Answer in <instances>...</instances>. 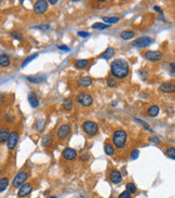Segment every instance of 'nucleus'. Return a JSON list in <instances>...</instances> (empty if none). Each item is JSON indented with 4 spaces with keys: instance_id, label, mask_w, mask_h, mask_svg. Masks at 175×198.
Returning <instances> with one entry per match:
<instances>
[{
    "instance_id": "f257e3e1",
    "label": "nucleus",
    "mask_w": 175,
    "mask_h": 198,
    "mask_svg": "<svg viewBox=\"0 0 175 198\" xmlns=\"http://www.w3.org/2000/svg\"><path fill=\"white\" fill-rule=\"evenodd\" d=\"M110 72L113 77L118 79H123L129 75V64L125 60L117 59L111 63Z\"/></svg>"
},
{
    "instance_id": "f03ea898",
    "label": "nucleus",
    "mask_w": 175,
    "mask_h": 198,
    "mask_svg": "<svg viewBox=\"0 0 175 198\" xmlns=\"http://www.w3.org/2000/svg\"><path fill=\"white\" fill-rule=\"evenodd\" d=\"M113 142L116 147L118 148L124 147V145H125L126 143V132L124 131V130H117V131L113 133Z\"/></svg>"
},
{
    "instance_id": "7ed1b4c3",
    "label": "nucleus",
    "mask_w": 175,
    "mask_h": 198,
    "mask_svg": "<svg viewBox=\"0 0 175 198\" xmlns=\"http://www.w3.org/2000/svg\"><path fill=\"white\" fill-rule=\"evenodd\" d=\"M82 129L86 132V134L89 135H96L98 132V126L96 125V122L91 120H86L82 123Z\"/></svg>"
},
{
    "instance_id": "20e7f679",
    "label": "nucleus",
    "mask_w": 175,
    "mask_h": 198,
    "mask_svg": "<svg viewBox=\"0 0 175 198\" xmlns=\"http://www.w3.org/2000/svg\"><path fill=\"white\" fill-rule=\"evenodd\" d=\"M76 100H77V102L80 104V105L86 106V107L91 106L92 103H93V99H92V97L89 94V93H86V92L79 93V94L77 95V97H76Z\"/></svg>"
},
{
    "instance_id": "39448f33",
    "label": "nucleus",
    "mask_w": 175,
    "mask_h": 198,
    "mask_svg": "<svg viewBox=\"0 0 175 198\" xmlns=\"http://www.w3.org/2000/svg\"><path fill=\"white\" fill-rule=\"evenodd\" d=\"M27 178H28V174H27L26 171H20L14 176L12 184H13V186L16 187V188H20V187H22L23 185L25 184V181L27 180Z\"/></svg>"
},
{
    "instance_id": "423d86ee",
    "label": "nucleus",
    "mask_w": 175,
    "mask_h": 198,
    "mask_svg": "<svg viewBox=\"0 0 175 198\" xmlns=\"http://www.w3.org/2000/svg\"><path fill=\"white\" fill-rule=\"evenodd\" d=\"M48 5L49 2L46 1V0H39L37 2L35 3L34 6V12L36 14H43L48 9Z\"/></svg>"
},
{
    "instance_id": "0eeeda50",
    "label": "nucleus",
    "mask_w": 175,
    "mask_h": 198,
    "mask_svg": "<svg viewBox=\"0 0 175 198\" xmlns=\"http://www.w3.org/2000/svg\"><path fill=\"white\" fill-rule=\"evenodd\" d=\"M153 43V39L150 37H140L133 41V46L137 48H146Z\"/></svg>"
},
{
    "instance_id": "6e6552de",
    "label": "nucleus",
    "mask_w": 175,
    "mask_h": 198,
    "mask_svg": "<svg viewBox=\"0 0 175 198\" xmlns=\"http://www.w3.org/2000/svg\"><path fill=\"white\" fill-rule=\"evenodd\" d=\"M70 131H71L70 126L69 125H62L60 128H58V133H56V134H58V138L60 140H65L69 134H70Z\"/></svg>"
},
{
    "instance_id": "1a4fd4ad",
    "label": "nucleus",
    "mask_w": 175,
    "mask_h": 198,
    "mask_svg": "<svg viewBox=\"0 0 175 198\" xmlns=\"http://www.w3.org/2000/svg\"><path fill=\"white\" fill-rule=\"evenodd\" d=\"M145 57H146L148 61H151V62H158L162 59V53L160 51H146L145 52Z\"/></svg>"
},
{
    "instance_id": "9d476101",
    "label": "nucleus",
    "mask_w": 175,
    "mask_h": 198,
    "mask_svg": "<svg viewBox=\"0 0 175 198\" xmlns=\"http://www.w3.org/2000/svg\"><path fill=\"white\" fill-rule=\"evenodd\" d=\"M31 192H33V185H31L30 183H25L22 187H20V188H18V196L20 198L26 197V196H28Z\"/></svg>"
},
{
    "instance_id": "9b49d317",
    "label": "nucleus",
    "mask_w": 175,
    "mask_h": 198,
    "mask_svg": "<svg viewBox=\"0 0 175 198\" xmlns=\"http://www.w3.org/2000/svg\"><path fill=\"white\" fill-rule=\"evenodd\" d=\"M18 142V133L16 131H13L10 133L9 135V139H8V142H7V145L10 150H13L14 147L16 146Z\"/></svg>"
},
{
    "instance_id": "f8f14e48",
    "label": "nucleus",
    "mask_w": 175,
    "mask_h": 198,
    "mask_svg": "<svg viewBox=\"0 0 175 198\" xmlns=\"http://www.w3.org/2000/svg\"><path fill=\"white\" fill-rule=\"evenodd\" d=\"M62 155H63V157L66 159V160H74V159L77 157V152H76L74 148L67 147V148H65V150L63 151Z\"/></svg>"
},
{
    "instance_id": "ddd939ff",
    "label": "nucleus",
    "mask_w": 175,
    "mask_h": 198,
    "mask_svg": "<svg viewBox=\"0 0 175 198\" xmlns=\"http://www.w3.org/2000/svg\"><path fill=\"white\" fill-rule=\"evenodd\" d=\"M160 91L164 93H174L175 92V85L172 82H163L160 85Z\"/></svg>"
},
{
    "instance_id": "4468645a",
    "label": "nucleus",
    "mask_w": 175,
    "mask_h": 198,
    "mask_svg": "<svg viewBox=\"0 0 175 198\" xmlns=\"http://www.w3.org/2000/svg\"><path fill=\"white\" fill-rule=\"evenodd\" d=\"M78 86L82 87V88H86V87H90L92 85V78L89 76H83V77H79L77 80Z\"/></svg>"
},
{
    "instance_id": "2eb2a0df",
    "label": "nucleus",
    "mask_w": 175,
    "mask_h": 198,
    "mask_svg": "<svg viewBox=\"0 0 175 198\" xmlns=\"http://www.w3.org/2000/svg\"><path fill=\"white\" fill-rule=\"evenodd\" d=\"M109 178H110L111 182L115 183V184H118V183H120L122 181V175L118 170H113V171L110 172Z\"/></svg>"
},
{
    "instance_id": "dca6fc26",
    "label": "nucleus",
    "mask_w": 175,
    "mask_h": 198,
    "mask_svg": "<svg viewBox=\"0 0 175 198\" xmlns=\"http://www.w3.org/2000/svg\"><path fill=\"white\" fill-rule=\"evenodd\" d=\"M47 79L45 75H36V76H28L27 77V80L31 84H40V82L45 81Z\"/></svg>"
},
{
    "instance_id": "f3484780",
    "label": "nucleus",
    "mask_w": 175,
    "mask_h": 198,
    "mask_svg": "<svg viewBox=\"0 0 175 198\" xmlns=\"http://www.w3.org/2000/svg\"><path fill=\"white\" fill-rule=\"evenodd\" d=\"M113 55H115V49L111 48V47H109V48H107L106 50H105L104 52L100 55V57H101V59L109 60L110 57H113Z\"/></svg>"
},
{
    "instance_id": "a211bd4d",
    "label": "nucleus",
    "mask_w": 175,
    "mask_h": 198,
    "mask_svg": "<svg viewBox=\"0 0 175 198\" xmlns=\"http://www.w3.org/2000/svg\"><path fill=\"white\" fill-rule=\"evenodd\" d=\"M9 129L8 128H1V131H0V141L1 143H6L8 142V139H9Z\"/></svg>"
},
{
    "instance_id": "6ab92c4d",
    "label": "nucleus",
    "mask_w": 175,
    "mask_h": 198,
    "mask_svg": "<svg viewBox=\"0 0 175 198\" xmlns=\"http://www.w3.org/2000/svg\"><path fill=\"white\" fill-rule=\"evenodd\" d=\"M28 102L33 108L38 107V105H39V101H38V97H37V95H36V93L31 92L30 94L28 95Z\"/></svg>"
},
{
    "instance_id": "aec40b11",
    "label": "nucleus",
    "mask_w": 175,
    "mask_h": 198,
    "mask_svg": "<svg viewBox=\"0 0 175 198\" xmlns=\"http://www.w3.org/2000/svg\"><path fill=\"white\" fill-rule=\"evenodd\" d=\"M75 65L77 68L83 69V68H86V67H88L89 61H88V60H77V61L75 62Z\"/></svg>"
},
{
    "instance_id": "412c9836",
    "label": "nucleus",
    "mask_w": 175,
    "mask_h": 198,
    "mask_svg": "<svg viewBox=\"0 0 175 198\" xmlns=\"http://www.w3.org/2000/svg\"><path fill=\"white\" fill-rule=\"evenodd\" d=\"M147 114L150 117L158 116V114H159V107H158L157 105H151L150 107L148 108V110H147Z\"/></svg>"
},
{
    "instance_id": "4be33fe9",
    "label": "nucleus",
    "mask_w": 175,
    "mask_h": 198,
    "mask_svg": "<svg viewBox=\"0 0 175 198\" xmlns=\"http://www.w3.org/2000/svg\"><path fill=\"white\" fill-rule=\"evenodd\" d=\"M134 35H135V34H134L133 31H122V33L120 34V37H121L123 40H130V39H132V38H134Z\"/></svg>"
},
{
    "instance_id": "5701e85b",
    "label": "nucleus",
    "mask_w": 175,
    "mask_h": 198,
    "mask_svg": "<svg viewBox=\"0 0 175 198\" xmlns=\"http://www.w3.org/2000/svg\"><path fill=\"white\" fill-rule=\"evenodd\" d=\"M63 107L66 112H69V110L73 109V100L70 97H67V99L64 100V103H63Z\"/></svg>"
},
{
    "instance_id": "b1692460",
    "label": "nucleus",
    "mask_w": 175,
    "mask_h": 198,
    "mask_svg": "<svg viewBox=\"0 0 175 198\" xmlns=\"http://www.w3.org/2000/svg\"><path fill=\"white\" fill-rule=\"evenodd\" d=\"M0 64H1V66H2V67H5V66H9V64H10L9 56H8V55H6V54L0 55Z\"/></svg>"
},
{
    "instance_id": "393cba45",
    "label": "nucleus",
    "mask_w": 175,
    "mask_h": 198,
    "mask_svg": "<svg viewBox=\"0 0 175 198\" xmlns=\"http://www.w3.org/2000/svg\"><path fill=\"white\" fill-rule=\"evenodd\" d=\"M103 21H104L106 24L110 25V24H115V23H118L120 21L119 18H116V16H111V18H103Z\"/></svg>"
},
{
    "instance_id": "a878e982",
    "label": "nucleus",
    "mask_w": 175,
    "mask_h": 198,
    "mask_svg": "<svg viewBox=\"0 0 175 198\" xmlns=\"http://www.w3.org/2000/svg\"><path fill=\"white\" fill-rule=\"evenodd\" d=\"M104 151L106 153V155H108V156H113V153H115V148H113V146L111 144H105Z\"/></svg>"
},
{
    "instance_id": "bb28decb",
    "label": "nucleus",
    "mask_w": 175,
    "mask_h": 198,
    "mask_svg": "<svg viewBox=\"0 0 175 198\" xmlns=\"http://www.w3.org/2000/svg\"><path fill=\"white\" fill-rule=\"evenodd\" d=\"M9 185V179L8 178H2L1 181H0V191L1 192H5L6 188L8 187Z\"/></svg>"
},
{
    "instance_id": "cd10ccee",
    "label": "nucleus",
    "mask_w": 175,
    "mask_h": 198,
    "mask_svg": "<svg viewBox=\"0 0 175 198\" xmlns=\"http://www.w3.org/2000/svg\"><path fill=\"white\" fill-rule=\"evenodd\" d=\"M51 143H52V137H51V134H47L46 135L43 139H42V145L43 146H49V145H51Z\"/></svg>"
},
{
    "instance_id": "c85d7f7f",
    "label": "nucleus",
    "mask_w": 175,
    "mask_h": 198,
    "mask_svg": "<svg viewBox=\"0 0 175 198\" xmlns=\"http://www.w3.org/2000/svg\"><path fill=\"white\" fill-rule=\"evenodd\" d=\"M109 26H110V25H108V24H103V23H94V24L92 25V28H93V29H106V28H108Z\"/></svg>"
},
{
    "instance_id": "c756f323",
    "label": "nucleus",
    "mask_w": 175,
    "mask_h": 198,
    "mask_svg": "<svg viewBox=\"0 0 175 198\" xmlns=\"http://www.w3.org/2000/svg\"><path fill=\"white\" fill-rule=\"evenodd\" d=\"M136 186H135V184H133V183H128L126 184V191L128 192H130L131 194H134L136 192Z\"/></svg>"
},
{
    "instance_id": "7c9ffc66",
    "label": "nucleus",
    "mask_w": 175,
    "mask_h": 198,
    "mask_svg": "<svg viewBox=\"0 0 175 198\" xmlns=\"http://www.w3.org/2000/svg\"><path fill=\"white\" fill-rule=\"evenodd\" d=\"M166 155H168L170 158L175 159V147H169L166 150Z\"/></svg>"
},
{
    "instance_id": "2f4dec72",
    "label": "nucleus",
    "mask_w": 175,
    "mask_h": 198,
    "mask_svg": "<svg viewBox=\"0 0 175 198\" xmlns=\"http://www.w3.org/2000/svg\"><path fill=\"white\" fill-rule=\"evenodd\" d=\"M37 56H38V54H37V53H36V54H34V55H31V56L27 57V59H26V60H25V61H24V62H23V63H22V67H25V66H26V65H27V64H28V63H29V62H31V61H33V60H35V59H36V57H37Z\"/></svg>"
},
{
    "instance_id": "473e14b6",
    "label": "nucleus",
    "mask_w": 175,
    "mask_h": 198,
    "mask_svg": "<svg viewBox=\"0 0 175 198\" xmlns=\"http://www.w3.org/2000/svg\"><path fill=\"white\" fill-rule=\"evenodd\" d=\"M119 198H131V193L130 192H128L125 189L124 192H122L121 194L119 195Z\"/></svg>"
},
{
    "instance_id": "72a5a7b5",
    "label": "nucleus",
    "mask_w": 175,
    "mask_h": 198,
    "mask_svg": "<svg viewBox=\"0 0 175 198\" xmlns=\"http://www.w3.org/2000/svg\"><path fill=\"white\" fill-rule=\"evenodd\" d=\"M43 123H45V119H40L37 121V129L38 130H42L43 129Z\"/></svg>"
},
{
    "instance_id": "f704fd0d",
    "label": "nucleus",
    "mask_w": 175,
    "mask_h": 198,
    "mask_svg": "<svg viewBox=\"0 0 175 198\" xmlns=\"http://www.w3.org/2000/svg\"><path fill=\"white\" fill-rule=\"evenodd\" d=\"M138 155H140V151L134 150L133 152H132V154H131V158H132V159H137Z\"/></svg>"
},
{
    "instance_id": "c9c22d12",
    "label": "nucleus",
    "mask_w": 175,
    "mask_h": 198,
    "mask_svg": "<svg viewBox=\"0 0 175 198\" xmlns=\"http://www.w3.org/2000/svg\"><path fill=\"white\" fill-rule=\"evenodd\" d=\"M107 85H108V87H115L116 86L115 79H113V78H109V79H107Z\"/></svg>"
},
{
    "instance_id": "e433bc0d",
    "label": "nucleus",
    "mask_w": 175,
    "mask_h": 198,
    "mask_svg": "<svg viewBox=\"0 0 175 198\" xmlns=\"http://www.w3.org/2000/svg\"><path fill=\"white\" fill-rule=\"evenodd\" d=\"M80 159H81L82 161H86L88 159H90V154H88V153H86V154L81 155L80 156Z\"/></svg>"
},
{
    "instance_id": "4c0bfd02",
    "label": "nucleus",
    "mask_w": 175,
    "mask_h": 198,
    "mask_svg": "<svg viewBox=\"0 0 175 198\" xmlns=\"http://www.w3.org/2000/svg\"><path fill=\"white\" fill-rule=\"evenodd\" d=\"M58 50H61V51H69V48H68V47H67V46H64V44H62V46H58Z\"/></svg>"
},
{
    "instance_id": "58836bf2",
    "label": "nucleus",
    "mask_w": 175,
    "mask_h": 198,
    "mask_svg": "<svg viewBox=\"0 0 175 198\" xmlns=\"http://www.w3.org/2000/svg\"><path fill=\"white\" fill-rule=\"evenodd\" d=\"M78 36H80V37H89L90 34L86 33V31H79V33H78Z\"/></svg>"
},
{
    "instance_id": "ea45409f",
    "label": "nucleus",
    "mask_w": 175,
    "mask_h": 198,
    "mask_svg": "<svg viewBox=\"0 0 175 198\" xmlns=\"http://www.w3.org/2000/svg\"><path fill=\"white\" fill-rule=\"evenodd\" d=\"M140 76H141L142 78H144V79H146V78H147L146 72H142V71H141V72H140Z\"/></svg>"
},
{
    "instance_id": "a19ab883",
    "label": "nucleus",
    "mask_w": 175,
    "mask_h": 198,
    "mask_svg": "<svg viewBox=\"0 0 175 198\" xmlns=\"http://www.w3.org/2000/svg\"><path fill=\"white\" fill-rule=\"evenodd\" d=\"M149 141L153 142V143H159V138H151V139H149Z\"/></svg>"
},
{
    "instance_id": "79ce46f5",
    "label": "nucleus",
    "mask_w": 175,
    "mask_h": 198,
    "mask_svg": "<svg viewBox=\"0 0 175 198\" xmlns=\"http://www.w3.org/2000/svg\"><path fill=\"white\" fill-rule=\"evenodd\" d=\"M171 68H172L173 73H175V63H171Z\"/></svg>"
},
{
    "instance_id": "37998d69",
    "label": "nucleus",
    "mask_w": 175,
    "mask_h": 198,
    "mask_svg": "<svg viewBox=\"0 0 175 198\" xmlns=\"http://www.w3.org/2000/svg\"><path fill=\"white\" fill-rule=\"evenodd\" d=\"M153 10H156V11H159L160 13H161V12H162L161 8H159V7H153Z\"/></svg>"
},
{
    "instance_id": "c03bdc74",
    "label": "nucleus",
    "mask_w": 175,
    "mask_h": 198,
    "mask_svg": "<svg viewBox=\"0 0 175 198\" xmlns=\"http://www.w3.org/2000/svg\"><path fill=\"white\" fill-rule=\"evenodd\" d=\"M49 3H51V5H56V3H58V1H56V0H50Z\"/></svg>"
},
{
    "instance_id": "a18cd8bd",
    "label": "nucleus",
    "mask_w": 175,
    "mask_h": 198,
    "mask_svg": "<svg viewBox=\"0 0 175 198\" xmlns=\"http://www.w3.org/2000/svg\"><path fill=\"white\" fill-rule=\"evenodd\" d=\"M50 198H56V197H50Z\"/></svg>"
}]
</instances>
